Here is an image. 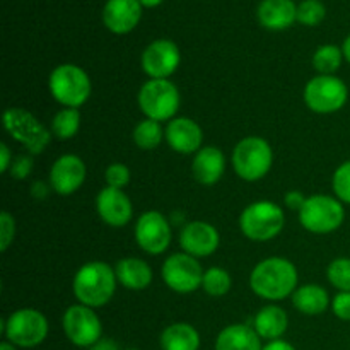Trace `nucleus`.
<instances>
[{
	"mask_svg": "<svg viewBox=\"0 0 350 350\" xmlns=\"http://www.w3.org/2000/svg\"><path fill=\"white\" fill-rule=\"evenodd\" d=\"M250 287L260 299L279 303L293 296L299 287V273L291 260L284 256H269L253 267Z\"/></svg>",
	"mask_w": 350,
	"mask_h": 350,
	"instance_id": "f257e3e1",
	"label": "nucleus"
},
{
	"mask_svg": "<svg viewBox=\"0 0 350 350\" xmlns=\"http://www.w3.org/2000/svg\"><path fill=\"white\" fill-rule=\"evenodd\" d=\"M118 287L115 267L109 263L94 260L88 262L75 272L72 280V293L79 304L98 310L106 306L113 299Z\"/></svg>",
	"mask_w": 350,
	"mask_h": 350,
	"instance_id": "f03ea898",
	"label": "nucleus"
},
{
	"mask_svg": "<svg viewBox=\"0 0 350 350\" xmlns=\"http://www.w3.org/2000/svg\"><path fill=\"white\" fill-rule=\"evenodd\" d=\"M231 161L236 176L248 183H255L263 180L272 170L273 149L263 137L250 135L236 144Z\"/></svg>",
	"mask_w": 350,
	"mask_h": 350,
	"instance_id": "7ed1b4c3",
	"label": "nucleus"
},
{
	"mask_svg": "<svg viewBox=\"0 0 350 350\" xmlns=\"http://www.w3.org/2000/svg\"><path fill=\"white\" fill-rule=\"evenodd\" d=\"M50 94L64 108H81L92 92V82L88 72L75 64H62L50 72Z\"/></svg>",
	"mask_w": 350,
	"mask_h": 350,
	"instance_id": "20e7f679",
	"label": "nucleus"
},
{
	"mask_svg": "<svg viewBox=\"0 0 350 350\" xmlns=\"http://www.w3.org/2000/svg\"><path fill=\"white\" fill-rule=\"evenodd\" d=\"M286 226V212L279 204L256 200L243 208L239 215V231L250 241L265 243L277 238Z\"/></svg>",
	"mask_w": 350,
	"mask_h": 350,
	"instance_id": "39448f33",
	"label": "nucleus"
},
{
	"mask_svg": "<svg viewBox=\"0 0 350 350\" xmlns=\"http://www.w3.org/2000/svg\"><path fill=\"white\" fill-rule=\"evenodd\" d=\"M137 105L146 118L171 122L176 118L181 105L180 89L170 79H149L140 85Z\"/></svg>",
	"mask_w": 350,
	"mask_h": 350,
	"instance_id": "423d86ee",
	"label": "nucleus"
},
{
	"mask_svg": "<svg viewBox=\"0 0 350 350\" xmlns=\"http://www.w3.org/2000/svg\"><path fill=\"white\" fill-rule=\"evenodd\" d=\"M3 337L17 349H36L46 340L50 323L36 308H21L2 321Z\"/></svg>",
	"mask_w": 350,
	"mask_h": 350,
	"instance_id": "0eeeda50",
	"label": "nucleus"
},
{
	"mask_svg": "<svg viewBox=\"0 0 350 350\" xmlns=\"http://www.w3.org/2000/svg\"><path fill=\"white\" fill-rule=\"evenodd\" d=\"M2 123L7 133L24 149H27V154L31 156L44 152L53 139V133L48 126H44L33 113L19 106L7 108L3 111Z\"/></svg>",
	"mask_w": 350,
	"mask_h": 350,
	"instance_id": "6e6552de",
	"label": "nucleus"
},
{
	"mask_svg": "<svg viewBox=\"0 0 350 350\" xmlns=\"http://www.w3.org/2000/svg\"><path fill=\"white\" fill-rule=\"evenodd\" d=\"M299 222L311 234H332L345 222V205L332 195H311L301 207Z\"/></svg>",
	"mask_w": 350,
	"mask_h": 350,
	"instance_id": "1a4fd4ad",
	"label": "nucleus"
},
{
	"mask_svg": "<svg viewBox=\"0 0 350 350\" xmlns=\"http://www.w3.org/2000/svg\"><path fill=\"white\" fill-rule=\"evenodd\" d=\"M304 103L318 115H332L347 105L349 88L337 75H320L310 79L304 85Z\"/></svg>",
	"mask_w": 350,
	"mask_h": 350,
	"instance_id": "9d476101",
	"label": "nucleus"
},
{
	"mask_svg": "<svg viewBox=\"0 0 350 350\" xmlns=\"http://www.w3.org/2000/svg\"><path fill=\"white\" fill-rule=\"evenodd\" d=\"M62 330L65 338L79 349H91L103 338V323L96 310L79 303L64 311Z\"/></svg>",
	"mask_w": 350,
	"mask_h": 350,
	"instance_id": "9b49d317",
	"label": "nucleus"
},
{
	"mask_svg": "<svg viewBox=\"0 0 350 350\" xmlns=\"http://www.w3.org/2000/svg\"><path fill=\"white\" fill-rule=\"evenodd\" d=\"M204 272L198 258L183 252L170 255L161 267L164 284L176 294H191L202 289Z\"/></svg>",
	"mask_w": 350,
	"mask_h": 350,
	"instance_id": "f8f14e48",
	"label": "nucleus"
},
{
	"mask_svg": "<svg viewBox=\"0 0 350 350\" xmlns=\"http://www.w3.org/2000/svg\"><path fill=\"white\" fill-rule=\"evenodd\" d=\"M133 236L142 250L147 255H163L171 245L173 239V231L166 215L159 211H147L139 215L133 229Z\"/></svg>",
	"mask_w": 350,
	"mask_h": 350,
	"instance_id": "ddd939ff",
	"label": "nucleus"
},
{
	"mask_svg": "<svg viewBox=\"0 0 350 350\" xmlns=\"http://www.w3.org/2000/svg\"><path fill=\"white\" fill-rule=\"evenodd\" d=\"M181 64V51L171 40L152 41L146 46L140 57L142 70L149 79H170Z\"/></svg>",
	"mask_w": 350,
	"mask_h": 350,
	"instance_id": "4468645a",
	"label": "nucleus"
},
{
	"mask_svg": "<svg viewBox=\"0 0 350 350\" xmlns=\"http://www.w3.org/2000/svg\"><path fill=\"white\" fill-rule=\"evenodd\" d=\"M85 178H88V167L82 157H79L77 154H64L51 164L48 183L55 193L68 197L81 190L82 185L85 183Z\"/></svg>",
	"mask_w": 350,
	"mask_h": 350,
	"instance_id": "2eb2a0df",
	"label": "nucleus"
},
{
	"mask_svg": "<svg viewBox=\"0 0 350 350\" xmlns=\"http://www.w3.org/2000/svg\"><path fill=\"white\" fill-rule=\"evenodd\" d=\"M178 241L183 253H188L195 258H205L214 255L219 250L221 234L211 222L191 221L181 228Z\"/></svg>",
	"mask_w": 350,
	"mask_h": 350,
	"instance_id": "dca6fc26",
	"label": "nucleus"
},
{
	"mask_svg": "<svg viewBox=\"0 0 350 350\" xmlns=\"http://www.w3.org/2000/svg\"><path fill=\"white\" fill-rule=\"evenodd\" d=\"M96 212L109 228H123L133 217V205L123 190L105 187L96 197Z\"/></svg>",
	"mask_w": 350,
	"mask_h": 350,
	"instance_id": "f3484780",
	"label": "nucleus"
},
{
	"mask_svg": "<svg viewBox=\"0 0 350 350\" xmlns=\"http://www.w3.org/2000/svg\"><path fill=\"white\" fill-rule=\"evenodd\" d=\"M166 142L174 152L195 156L204 147V130L195 120L176 116L166 125Z\"/></svg>",
	"mask_w": 350,
	"mask_h": 350,
	"instance_id": "a211bd4d",
	"label": "nucleus"
},
{
	"mask_svg": "<svg viewBox=\"0 0 350 350\" xmlns=\"http://www.w3.org/2000/svg\"><path fill=\"white\" fill-rule=\"evenodd\" d=\"M142 17L139 0H106L103 9V23L115 34H126L135 29Z\"/></svg>",
	"mask_w": 350,
	"mask_h": 350,
	"instance_id": "6ab92c4d",
	"label": "nucleus"
},
{
	"mask_svg": "<svg viewBox=\"0 0 350 350\" xmlns=\"http://www.w3.org/2000/svg\"><path fill=\"white\" fill-rule=\"evenodd\" d=\"M226 173V156L219 147L204 146L191 161V174L204 187L219 183Z\"/></svg>",
	"mask_w": 350,
	"mask_h": 350,
	"instance_id": "aec40b11",
	"label": "nucleus"
},
{
	"mask_svg": "<svg viewBox=\"0 0 350 350\" xmlns=\"http://www.w3.org/2000/svg\"><path fill=\"white\" fill-rule=\"evenodd\" d=\"M256 19L265 29L284 31L297 21V5L293 0H262Z\"/></svg>",
	"mask_w": 350,
	"mask_h": 350,
	"instance_id": "412c9836",
	"label": "nucleus"
},
{
	"mask_svg": "<svg viewBox=\"0 0 350 350\" xmlns=\"http://www.w3.org/2000/svg\"><path fill=\"white\" fill-rule=\"evenodd\" d=\"M116 279L120 286H123L129 291H146L152 284L154 272L152 267L142 258L137 256H126L116 262L115 265Z\"/></svg>",
	"mask_w": 350,
	"mask_h": 350,
	"instance_id": "4be33fe9",
	"label": "nucleus"
},
{
	"mask_svg": "<svg viewBox=\"0 0 350 350\" xmlns=\"http://www.w3.org/2000/svg\"><path fill=\"white\" fill-rule=\"evenodd\" d=\"M252 327L255 328L262 340H279L289 328V317L284 308L277 306L275 303H270L256 311Z\"/></svg>",
	"mask_w": 350,
	"mask_h": 350,
	"instance_id": "5701e85b",
	"label": "nucleus"
},
{
	"mask_svg": "<svg viewBox=\"0 0 350 350\" xmlns=\"http://www.w3.org/2000/svg\"><path fill=\"white\" fill-rule=\"evenodd\" d=\"M263 344L255 328L245 323H232L215 337L214 350H262Z\"/></svg>",
	"mask_w": 350,
	"mask_h": 350,
	"instance_id": "b1692460",
	"label": "nucleus"
},
{
	"mask_svg": "<svg viewBox=\"0 0 350 350\" xmlns=\"http://www.w3.org/2000/svg\"><path fill=\"white\" fill-rule=\"evenodd\" d=\"M293 306L297 313L304 317H320L332 306V297L323 286L304 284L299 286L291 296Z\"/></svg>",
	"mask_w": 350,
	"mask_h": 350,
	"instance_id": "393cba45",
	"label": "nucleus"
},
{
	"mask_svg": "<svg viewBox=\"0 0 350 350\" xmlns=\"http://www.w3.org/2000/svg\"><path fill=\"white\" fill-rule=\"evenodd\" d=\"M202 338L197 328L187 321L171 323L161 332V350H198Z\"/></svg>",
	"mask_w": 350,
	"mask_h": 350,
	"instance_id": "a878e982",
	"label": "nucleus"
},
{
	"mask_svg": "<svg viewBox=\"0 0 350 350\" xmlns=\"http://www.w3.org/2000/svg\"><path fill=\"white\" fill-rule=\"evenodd\" d=\"M132 139L140 150H154L163 144V140H166V129L161 122L144 118L133 129Z\"/></svg>",
	"mask_w": 350,
	"mask_h": 350,
	"instance_id": "bb28decb",
	"label": "nucleus"
},
{
	"mask_svg": "<svg viewBox=\"0 0 350 350\" xmlns=\"http://www.w3.org/2000/svg\"><path fill=\"white\" fill-rule=\"evenodd\" d=\"M82 115L77 108H62L50 122V130L55 139L70 140L81 130Z\"/></svg>",
	"mask_w": 350,
	"mask_h": 350,
	"instance_id": "cd10ccee",
	"label": "nucleus"
},
{
	"mask_svg": "<svg viewBox=\"0 0 350 350\" xmlns=\"http://www.w3.org/2000/svg\"><path fill=\"white\" fill-rule=\"evenodd\" d=\"M344 51L337 44H321L313 55V67L320 75H335L342 67Z\"/></svg>",
	"mask_w": 350,
	"mask_h": 350,
	"instance_id": "c85d7f7f",
	"label": "nucleus"
},
{
	"mask_svg": "<svg viewBox=\"0 0 350 350\" xmlns=\"http://www.w3.org/2000/svg\"><path fill=\"white\" fill-rule=\"evenodd\" d=\"M232 289V277L222 267H208L204 272L202 291L211 297H224Z\"/></svg>",
	"mask_w": 350,
	"mask_h": 350,
	"instance_id": "c756f323",
	"label": "nucleus"
},
{
	"mask_svg": "<svg viewBox=\"0 0 350 350\" xmlns=\"http://www.w3.org/2000/svg\"><path fill=\"white\" fill-rule=\"evenodd\" d=\"M327 280L338 293H350V258L338 256L327 267Z\"/></svg>",
	"mask_w": 350,
	"mask_h": 350,
	"instance_id": "7c9ffc66",
	"label": "nucleus"
},
{
	"mask_svg": "<svg viewBox=\"0 0 350 350\" xmlns=\"http://www.w3.org/2000/svg\"><path fill=\"white\" fill-rule=\"evenodd\" d=\"M327 17V7L321 0H303L297 5V23L303 26H318Z\"/></svg>",
	"mask_w": 350,
	"mask_h": 350,
	"instance_id": "2f4dec72",
	"label": "nucleus"
},
{
	"mask_svg": "<svg viewBox=\"0 0 350 350\" xmlns=\"http://www.w3.org/2000/svg\"><path fill=\"white\" fill-rule=\"evenodd\" d=\"M332 188L338 200L344 205H350V159L344 161L340 166L335 170L332 176Z\"/></svg>",
	"mask_w": 350,
	"mask_h": 350,
	"instance_id": "473e14b6",
	"label": "nucleus"
},
{
	"mask_svg": "<svg viewBox=\"0 0 350 350\" xmlns=\"http://www.w3.org/2000/svg\"><path fill=\"white\" fill-rule=\"evenodd\" d=\"M130 178H132V174H130L129 166H125L123 163H113L105 170L106 187L109 188L123 190L130 183Z\"/></svg>",
	"mask_w": 350,
	"mask_h": 350,
	"instance_id": "72a5a7b5",
	"label": "nucleus"
},
{
	"mask_svg": "<svg viewBox=\"0 0 350 350\" xmlns=\"http://www.w3.org/2000/svg\"><path fill=\"white\" fill-rule=\"evenodd\" d=\"M16 238V219L10 212H0V252L5 253Z\"/></svg>",
	"mask_w": 350,
	"mask_h": 350,
	"instance_id": "f704fd0d",
	"label": "nucleus"
},
{
	"mask_svg": "<svg viewBox=\"0 0 350 350\" xmlns=\"http://www.w3.org/2000/svg\"><path fill=\"white\" fill-rule=\"evenodd\" d=\"M34 167V159L31 154H21V156H16L12 161V166H10L9 174L14 178V180H26L31 173H33Z\"/></svg>",
	"mask_w": 350,
	"mask_h": 350,
	"instance_id": "c9c22d12",
	"label": "nucleus"
},
{
	"mask_svg": "<svg viewBox=\"0 0 350 350\" xmlns=\"http://www.w3.org/2000/svg\"><path fill=\"white\" fill-rule=\"evenodd\" d=\"M332 311L342 321H350V293H337L332 297Z\"/></svg>",
	"mask_w": 350,
	"mask_h": 350,
	"instance_id": "e433bc0d",
	"label": "nucleus"
},
{
	"mask_svg": "<svg viewBox=\"0 0 350 350\" xmlns=\"http://www.w3.org/2000/svg\"><path fill=\"white\" fill-rule=\"evenodd\" d=\"M306 198L308 197H304V195L301 193V191L291 190V191H287L286 195H284V204H286L287 207L291 208V211H297V212H299L301 207H303V205H304V202H306Z\"/></svg>",
	"mask_w": 350,
	"mask_h": 350,
	"instance_id": "4c0bfd02",
	"label": "nucleus"
},
{
	"mask_svg": "<svg viewBox=\"0 0 350 350\" xmlns=\"http://www.w3.org/2000/svg\"><path fill=\"white\" fill-rule=\"evenodd\" d=\"M12 161H14V156L12 152H10L9 146L7 144H0V173L7 174L9 173L10 166H12Z\"/></svg>",
	"mask_w": 350,
	"mask_h": 350,
	"instance_id": "58836bf2",
	"label": "nucleus"
},
{
	"mask_svg": "<svg viewBox=\"0 0 350 350\" xmlns=\"http://www.w3.org/2000/svg\"><path fill=\"white\" fill-rule=\"evenodd\" d=\"M51 187L50 183H43V181H34L33 187H31V195H33L36 200H44V198L48 197V193H50Z\"/></svg>",
	"mask_w": 350,
	"mask_h": 350,
	"instance_id": "ea45409f",
	"label": "nucleus"
},
{
	"mask_svg": "<svg viewBox=\"0 0 350 350\" xmlns=\"http://www.w3.org/2000/svg\"><path fill=\"white\" fill-rule=\"evenodd\" d=\"M88 350H122V349H120L118 342H116L115 338L103 337L101 340L96 342V344L92 345L91 349H88Z\"/></svg>",
	"mask_w": 350,
	"mask_h": 350,
	"instance_id": "a19ab883",
	"label": "nucleus"
},
{
	"mask_svg": "<svg viewBox=\"0 0 350 350\" xmlns=\"http://www.w3.org/2000/svg\"><path fill=\"white\" fill-rule=\"evenodd\" d=\"M262 350H297V349L294 347L291 342L284 340V338H279V340L267 342V344L263 345Z\"/></svg>",
	"mask_w": 350,
	"mask_h": 350,
	"instance_id": "79ce46f5",
	"label": "nucleus"
},
{
	"mask_svg": "<svg viewBox=\"0 0 350 350\" xmlns=\"http://www.w3.org/2000/svg\"><path fill=\"white\" fill-rule=\"evenodd\" d=\"M342 51H344L345 62L350 65V34L344 40V44H342Z\"/></svg>",
	"mask_w": 350,
	"mask_h": 350,
	"instance_id": "37998d69",
	"label": "nucleus"
},
{
	"mask_svg": "<svg viewBox=\"0 0 350 350\" xmlns=\"http://www.w3.org/2000/svg\"><path fill=\"white\" fill-rule=\"evenodd\" d=\"M139 2H140V5H142V7H147V9H154V7L161 5L164 0H139Z\"/></svg>",
	"mask_w": 350,
	"mask_h": 350,
	"instance_id": "c03bdc74",
	"label": "nucleus"
},
{
	"mask_svg": "<svg viewBox=\"0 0 350 350\" xmlns=\"http://www.w3.org/2000/svg\"><path fill=\"white\" fill-rule=\"evenodd\" d=\"M0 350H17V347H16V345L10 344V342L3 340L2 344H0Z\"/></svg>",
	"mask_w": 350,
	"mask_h": 350,
	"instance_id": "a18cd8bd",
	"label": "nucleus"
},
{
	"mask_svg": "<svg viewBox=\"0 0 350 350\" xmlns=\"http://www.w3.org/2000/svg\"><path fill=\"white\" fill-rule=\"evenodd\" d=\"M123 350H140V349H135V347H130V349H123Z\"/></svg>",
	"mask_w": 350,
	"mask_h": 350,
	"instance_id": "49530a36",
	"label": "nucleus"
}]
</instances>
